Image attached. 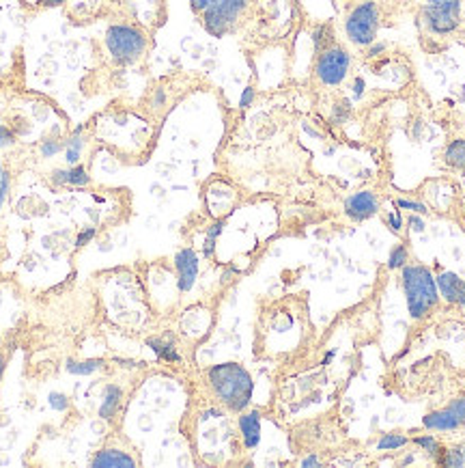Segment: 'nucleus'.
I'll return each mask as SVG.
<instances>
[{"label":"nucleus","instance_id":"nucleus-1","mask_svg":"<svg viewBox=\"0 0 465 468\" xmlns=\"http://www.w3.org/2000/svg\"><path fill=\"white\" fill-rule=\"evenodd\" d=\"M207 380L213 395L220 399V404H224L233 412H243L250 406V401H253V376L237 362L213 365L207 372Z\"/></svg>","mask_w":465,"mask_h":468},{"label":"nucleus","instance_id":"nucleus-2","mask_svg":"<svg viewBox=\"0 0 465 468\" xmlns=\"http://www.w3.org/2000/svg\"><path fill=\"white\" fill-rule=\"evenodd\" d=\"M401 283L407 300V311L414 320H422L435 309L440 300V289L433 279V272L426 265L405 263L401 272Z\"/></svg>","mask_w":465,"mask_h":468},{"label":"nucleus","instance_id":"nucleus-3","mask_svg":"<svg viewBox=\"0 0 465 468\" xmlns=\"http://www.w3.org/2000/svg\"><path fill=\"white\" fill-rule=\"evenodd\" d=\"M145 48H147L145 32L134 26L113 24L108 32H106V50H108V54L121 65L138 61L140 54L145 52Z\"/></svg>","mask_w":465,"mask_h":468},{"label":"nucleus","instance_id":"nucleus-4","mask_svg":"<svg viewBox=\"0 0 465 468\" xmlns=\"http://www.w3.org/2000/svg\"><path fill=\"white\" fill-rule=\"evenodd\" d=\"M377 28H379V7L373 0L357 3L345 20L347 39L360 48H369L375 42Z\"/></svg>","mask_w":465,"mask_h":468},{"label":"nucleus","instance_id":"nucleus-5","mask_svg":"<svg viewBox=\"0 0 465 468\" xmlns=\"http://www.w3.org/2000/svg\"><path fill=\"white\" fill-rule=\"evenodd\" d=\"M250 0H218L209 9H205L203 15V26L209 35L222 37L235 26L239 15L248 9Z\"/></svg>","mask_w":465,"mask_h":468},{"label":"nucleus","instance_id":"nucleus-6","mask_svg":"<svg viewBox=\"0 0 465 468\" xmlns=\"http://www.w3.org/2000/svg\"><path fill=\"white\" fill-rule=\"evenodd\" d=\"M461 0H426L422 7L424 26L435 35H450L459 26Z\"/></svg>","mask_w":465,"mask_h":468},{"label":"nucleus","instance_id":"nucleus-7","mask_svg":"<svg viewBox=\"0 0 465 468\" xmlns=\"http://www.w3.org/2000/svg\"><path fill=\"white\" fill-rule=\"evenodd\" d=\"M349 67H351V56L338 46H328L326 50H321L314 72L321 84L336 87L347 78Z\"/></svg>","mask_w":465,"mask_h":468},{"label":"nucleus","instance_id":"nucleus-8","mask_svg":"<svg viewBox=\"0 0 465 468\" xmlns=\"http://www.w3.org/2000/svg\"><path fill=\"white\" fill-rule=\"evenodd\" d=\"M422 425L431 431H452L465 425V395L454 399L450 406L442 408V410H433L428 412L422 419Z\"/></svg>","mask_w":465,"mask_h":468},{"label":"nucleus","instance_id":"nucleus-9","mask_svg":"<svg viewBox=\"0 0 465 468\" xmlns=\"http://www.w3.org/2000/svg\"><path fill=\"white\" fill-rule=\"evenodd\" d=\"M377 212H379V198L375 192L360 190V192H353L345 201V214L355 222H364V220L373 218Z\"/></svg>","mask_w":465,"mask_h":468},{"label":"nucleus","instance_id":"nucleus-10","mask_svg":"<svg viewBox=\"0 0 465 468\" xmlns=\"http://www.w3.org/2000/svg\"><path fill=\"white\" fill-rule=\"evenodd\" d=\"M179 291H190L198 279V255L194 248H181L174 255Z\"/></svg>","mask_w":465,"mask_h":468},{"label":"nucleus","instance_id":"nucleus-11","mask_svg":"<svg viewBox=\"0 0 465 468\" xmlns=\"http://www.w3.org/2000/svg\"><path fill=\"white\" fill-rule=\"evenodd\" d=\"M435 283L446 303L465 307V281L463 279H459L454 272H442L435 279Z\"/></svg>","mask_w":465,"mask_h":468},{"label":"nucleus","instance_id":"nucleus-12","mask_svg":"<svg viewBox=\"0 0 465 468\" xmlns=\"http://www.w3.org/2000/svg\"><path fill=\"white\" fill-rule=\"evenodd\" d=\"M239 429H241V438H243L246 449H257L261 443V415L257 410L243 412L239 417Z\"/></svg>","mask_w":465,"mask_h":468},{"label":"nucleus","instance_id":"nucleus-13","mask_svg":"<svg viewBox=\"0 0 465 468\" xmlns=\"http://www.w3.org/2000/svg\"><path fill=\"white\" fill-rule=\"evenodd\" d=\"M113 466L134 468L136 460L132 455H127L125 451H119V449H103L93 460V468H113Z\"/></svg>","mask_w":465,"mask_h":468},{"label":"nucleus","instance_id":"nucleus-14","mask_svg":"<svg viewBox=\"0 0 465 468\" xmlns=\"http://www.w3.org/2000/svg\"><path fill=\"white\" fill-rule=\"evenodd\" d=\"M121 397H123V391H121L119 386H115V384L106 386L103 401H101V406H99V417L106 419V421H110V419L117 415V410H119Z\"/></svg>","mask_w":465,"mask_h":468},{"label":"nucleus","instance_id":"nucleus-15","mask_svg":"<svg viewBox=\"0 0 465 468\" xmlns=\"http://www.w3.org/2000/svg\"><path fill=\"white\" fill-rule=\"evenodd\" d=\"M444 160L450 169H457L465 175V141L457 139V141L448 143V147L444 151Z\"/></svg>","mask_w":465,"mask_h":468},{"label":"nucleus","instance_id":"nucleus-16","mask_svg":"<svg viewBox=\"0 0 465 468\" xmlns=\"http://www.w3.org/2000/svg\"><path fill=\"white\" fill-rule=\"evenodd\" d=\"M147 346L158 354V358H162V360H168V362H179L181 360V356H179V352H177V348H174V343H170V341H164V339H149L147 341Z\"/></svg>","mask_w":465,"mask_h":468},{"label":"nucleus","instance_id":"nucleus-17","mask_svg":"<svg viewBox=\"0 0 465 468\" xmlns=\"http://www.w3.org/2000/svg\"><path fill=\"white\" fill-rule=\"evenodd\" d=\"M435 462L440 466H448V468H459V466H465V451L461 447H454V449H444L442 447V453L435 457Z\"/></svg>","mask_w":465,"mask_h":468},{"label":"nucleus","instance_id":"nucleus-18","mask_svg":"<svg viewBox=\"0 0 465 468\" xmlns=\"http://www.w3.org/2000/svg\"><path fill=\"white\" fill-rule=\"evenodd\" d=\"M101 367H103V360H82V362L67 360V372L74 376H91V374L99 372Z\"/></svg>","mask_w":465,"mask_h":468},{"label":"nucleus","instance_id":"nucleus-19","mask_svg":"<svg viewBox=\"0 0 465 468\" xmlns=\"http://www.w3.org/2000/svg\"><path fill=\"white\" fill-rule=\"evenodd\" d=\"M407 445V438L403 434H397V431H390V434H383L377 443V449L379 451H392V449H401Z\"/></svg>","mask_w":465,"mask_h":468},{"label":"nucleus","instance_id":"nucleus-20","mask_svg":"<svg viewBox=\"0 0 465 468\" xmlns=\"http://www.w3.org/2000/svg\"><path fill=\"white\" fill-rule=\"evenodd\" d=\"M414 443L426 453V455H433V457H438L440 453H442V445L438 443V438L435 436H431V434H428V436H418V438H414Z\"/></svg>","mask_w":465,"mask_h":468},{"label":"nucleus","instance_id":"nucleus-21","mask_svg":"<svg viewBox=\"0 0 465 468\" xmlns=\"http://www.w3.org/2000/svg\"><path fill=\"white\" fill-rule=\"evenodd\" d=\"M80 156H82V139L78 137V132H76V137L71 139V141L67 143V147H65V160H67L71 166H76L78 160H80Z\"/></svg>","mask_w":465,"mask_h":468},{"label":"nucleus","instance_id":"nucleus-22","mask_svg":"<svg viewBox=\"0 0 465 468\" xmlns=\"http://www.w3.org/2000/svg\"><path fill=\"white\" fill-rule=\"evenodd\" d=\"M407 263V248L405 244H397L395 248L390 251V257H388V267L390 270H399Z\"/></svg>","mask_w":465,"mask_h":468},{"label":"nucleus","instance_id":"nucleus-23","mask_svg":"<svg viewBox=\"0 0 465 468\" xmlns=\"http://www.w3.org/2000/svg\"><path fill=\"white\" fill-rule=\"evenodd\" d=\"M89 182H91V177H89L84 166H80V164L71 166V169H69V186L82 188V186H89Z\"/></svg>","mask_w":465,"mask_h":468},{"label":"nucleus","instance_id":"nucleus-24","mask_svg":"<svg viewBox=\"0 0 465 468\" xmlns=\"http://www.w3.org/2000/svg\"><path fill=\"white\" fill-rule=\"evenodd\" d=\"M395 205H397V210H407V212H414V214H420V216L428 212L424 203L414 201V198H397Z\"/></svg>","mask_w":465,"mask_h":468},{"label":"nucleus","instance_id":"nucleus-25","mask_svg":"<svg viewBox=\"0 0 465 468\" xmlns=\"http://www.w3.org/2000/svg\"><path fill=\"white\" fill-rule=\"evenodd\" d=\"M386 222H388V227H390V231L392 233H401L403 231V216H401V210H392L388 216H386Z\"/></svg>","mask_w":465,"mask_h":468},{"label":"nucleus","instance_id":"nucleus-26","mask_svg":"<svg viewBox=\"0 0 465 468\" xmlns=\"http://www.w3.org/2000/svg\"><path fill=\"white\" fill-rule=\"evenodd\" d=\"M50 406H52L54 410L63 412V410L69 408V401H67V397H65L63 393H50Z\"/></svg>","mask_w":465,"mask_h":468},{"label":"nucleus","instance_id":"nucleus-27","mask_svg":"<svg viewBox=\"0 0 465 468\" xmlns=\"http://www.w3.org/2000/svg\"><path fill=\"white\" fill-rule=\"evenodd\" d=\"M60 149H63L60 143L50 139V141H44V145H42V156H44V158H54Z\"/></svg>","mask_w":465,"mask_h":468},{"label":"nucleus","instance_id":"nucleus-28","mask_svg":"<svg viewBox=\"0 0 465 468\" xmlns=\"http://www.w3.org/2000/svg\"><path fill=\"white\" fill-rule=\"evenodd\" d=\"M253 102H255V89H253V87H246L243 93H241V97H239V108L246 110V108L253 106Z\"/></svg>","mask_w":465,"mask_h":468},{"label":"nucleus","instance_id":"nucleus-29","mask_svg":"<svg viewBox=\"0 0 465 468\" xmlns=\"http://www.w3.org/2000/svg\"><path fill=\"white\" fill-rule=\"evenodd\" d=\"M93 238H95V227H87L84 231H80V236L76 238V248L87 246Z\"/></svg>","mask_w":465,"mask_h":468},{"label":"nucleus","instance_id":"nucleus-30","mask_svg":"<svg viewBox=\"0 0 465 468\" xmlns=\"http://www.w3.org/2000/svg\"><path fill=\"white\" fill-rule=\"evenodd\" d=\"M52 182L56 186H69V169H56L52 173Z\"/></svg>","mask_w":465,"mask_h":468},{"label":"nucleus","instance_id":"nucleus-31","mask_svg":"<svg viewBox=\"0 0 465 468\" xmlns=\"http://www.w3.org/2000/svg\"><path fill=\"white\" fill-rule=\"evenodd\" d=\"M213 3H218V0H190V7L194 13H203L205 9H209Z\"/></svg>","mask_w":465,"mask_h":468},{"label":"nucleus","instance_id":"nucleus-32","mask_svg":"<svg viewBox=\"0 0 465 468\" xmlns=\"http://www.w3.org/2000/svg\"><path fill=\"white\" fill-rule=\"evenodd\" d=\"M222 229H224V222H222V220H220V222H213V224L207 229V238H209V240H218Z\"/></svg>","mask_w":465,"mask_h":468},{"label":"nucleus","instance_id":"nucleus-33","mask_svg":"<svg viewBox=\"0 0 465 468\" xmlns=\"http://www.w3.org/2000/svg\"><path fill=\"white\" fill-rule=\"evenodd\" d=\"M349 102H340V104H336V108H334V115H336V121H345L347 117H349Z\"/></svg>","mask_w":465,"mask_h":468},{"label":"nucleus","instance_id":"nucleus-34","mask_svg":"<svg viewBox=\"0 0 465 468\" xmlns=\"http://www.w3.org/2000/svg\"><path fill=\"white\" fill-rule=\"evenodd\" d=\"M7 192H9V175L3 173V179H0V208H3V203H5Z\"/></svg>","mask_w":465,"mask_h":468},{"label":"nucleus","instance_id":"nucleus-35","mask_svg":"<svg viewBox=\"0 0 465 468\" xmlns=\"http://www.w3.org/2000/svg\"><path fill=\"white\" fill-rule=\"evenodd\" d=\"M11 143H13V134H11L7 127L0 125V147H7V145H11Z\"/></svg>","mask_w":465,"mask_h":468},{"label":"nucleus","instance_id":"nucleus-36","mask_svg":"<svg viewBox=\"0 0 465 468\" xmlns=\"http://www.w3.org/2000/svg\"><path fill=\"white\" fill-rule=\"evenodd\" d=\"M409 227H412V231H416V233H422V231H424V220L420 218V214H418V216L414 214V216L409 218Z\"/></svg>","mask_w":465,"mask_h":468},{"label":"nucleus","instance_id":"nucleus-37","mask_svg":"<svg viewBox=\"0 0 465 468\" xmlns=\"http://www.w3.org/2000/svg\"><path fill=\"white\" fill-rule=\"evenodd\" d=\"M362 93H364V78H355V80H353V95L360 99Z\"/></svg>","mask_w":465,"mask_h":468},{"label":"nucleus","instance_id":"nucleus-38","mask_svg":"<svg viewBox=\"0 0 465 468\" xmlns=\"http://www.w3.org/2000/svg\"><path fill=\"white\" fill-rule=\"evenodd\" d=\"M302 466H304V468H308V466H319V457H317V455H308V457L302 460Z\"/></svg>","mask_w":465,"mask_h":468},{"label":"nucleus","instance_id":"nucleus-39","mask_svg":"<svg viewBox=\"0 0 465 468\" xmlns=\"http://www.w3.org/2000/svg\"><path fill=\"white\" fill-rule=\"evenodd\" d=\"M369 48H371V50H369V54H371V56H377L379 52H383V44H375V42H373Z\"/></svg>","mask_w":465,"mask_h":468},{"label":"nucleus","instance_id":"nucleus-40","mask_svg":"<svg viewBox=\"0 0 465 468\" xmlns=\"http://www.w3.org/2000/svg\"><path fill=\"white\" fill-rule=\"evenodd\" d=\"M164 99H166V97H164V91H158L155 97H153V106H162V104H164Z\"/></svg>","mask_w":465,"mask_h":468},{"label":"nucleus","instance_id":"nucleus-41","mask_svg":"<svg viewBox=\"0 0 465 468\" xmlns=\"http://www.w3.org/2000/svg\"><path fill=\"white\" fill-rule=\"evenodd\" d=\"M46 5H50V7H58V5H63L65 0H44Z\"/></svg>","mask_w":465,"mask_h":468},{"label":"nucleus","instance_id":"nucleus-42","mask_svg":"<svg viewBox=\"0 0 465 468\" xmlns=\"http://www.w3.org/2000/svg\"><path fill=\"white\" fill-rule=\"evenodd\" d=\"M3 372H5V358L0 356V378H3Z\"/></svg>","mask_w":465,"mask_h":468},{"label":"nucleus","instance_id":"nucleus-43","mask_svg":"<svg viewBox=\"0 0 465 468\" xmlns=\"http://www.w3.org/2000/svg\"><path fill=\"white\" fill-rule=\"evenodd\" d=\"M332 358H334V352H330V354H328V356H326V360H324V365H328V362H330V360H332Z\"/></svg>","mask_w":465,"mask_h":468},{"label":"nucleus","instance_id":"nucleus-44","mask_svg":"<svg viewBox=\"0 0 465 468\" xmlns=\"http://www.w3.org/2000/svg\"><path fill=\"white\" fill-rule=\"evenodd\" d=\"M414 462V455H407L405 460H403V464H412Z\"/></svg>","mask_w":465,"mask_h":468},{"label":"nucleus","instance_id":"nucleus-45","mask_svg":"<svg viewBox=\"0 0 465 468\" xmlns=\"http://www.w3.org/2000/svg\"><path fill=\"white\" fill-rule=\"evenodd\" d=\"M3 173H5V171H3V164H0V179H3Z\"/></svg>","mask_w":465,"mask_h":468},{"label":"nucleus","instance_id":"nucleus-46","mask_svg":"<svg viewBox=\"0 0 465 468\" xmlns=\"http://www.w3.org/2000/svg\"><path fill=\"white\" fill-rule=\"evenodd\" d=\"M0 341H3V337H0Z\"/></svg>","mask_w":465,"mask_h":468}]
</instances>
